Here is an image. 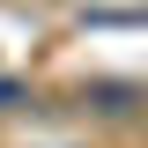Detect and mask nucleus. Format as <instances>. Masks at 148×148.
<instances>
[{
    "mask_svg": "<svg viewBox=\"0 0 148 148\" xmlns=\"http://www.w3.org/2000/svg\"><path fill=\"white\" fill-rule=\"evenodd\" d=\"M96 111H133V96H141V89H119V82H96Z\"/></svg>",
    "mask_w": 148,
    "mask_h": 148,
    "instance_id": "nucleus-1",
    "label": "nucleus"
}]
</instances>
